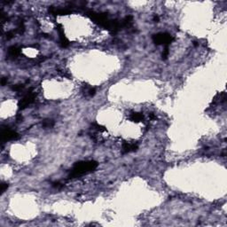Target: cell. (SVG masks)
Instances as JSON below:
<instances>
[{"mask_svg": "<svg viewBox=\"0 0 227 227\" xmlns=\"http://www.w3.org/2000/svg\"><path fill=\"white\" fill-rule=\"evenodd\" d=\"M142 119H143V115H142V114L133 113V114H131V115H130V120H131L132 122H138L142 121Z\"/></svg>", "mask_w": 227, "mask_h": 227, "instance_id": "cell-8", "label": "cell"}, {"mask_svg": "<svg viewBox=\"0 0 227 227\" xmlns=\"http://www.w3.org/2000/svg\"><path fill=\"white\" fill-rule=\"evenodd\" d=\"M8 188V185L6 183H2L1 184V194H4Z\"/></svg>", "mask_w": 227, "mask_h": 227, "instance_id": "cell-10", "label": "cell"}, {"mask_svg": "<svg viewBox=\"0 0 227 227\" xmlns=\"http://www.w3.org/2000/svg\"><path fill=\"white\" fill-rule=\"evenodd\" d=\"M98 167V162L94 161H89V162H76L73 169H71L69 177H76L78 176L87 174L89 172L93 171Z\"/></svg>", "mask_w": 227, "mask_h": 227, "instance_id": "cell-1", "label": "cell"}, {"mask_svg": "<svg viewBox=\"0 0 227 227\" xmlns=\"http://www.w3.org/2000/svg\"><path fill=\"white\" fill-rule=\"evenodd\" d=\"M138 149V146L135 144H129V143H124L122 145V151L123 153H130V152H134Z\"/></svg>", "mask_w": 227, "mask_h": 227, "instance_id": "cell-6", "label": "cell"}, {"mask_svg": "<svg viewBox=\"0 0 227 227\" xmlns=\"http://www.w3.org/2000/svg\"><path fill=\"white\" fill-rule=\"evenodd\" d=\"M154 43H155L156 44H164L166 46L174 40L173 36H170L168 33H158L153 36L152 37Z\"/></svg>", "mask_w": 227, "mask_h": 227, "instance_id": "cell-2", "label": "cell"}, {"mask_svg": "<svg viewBox=\"0 0 227 227\" xmlns=\"http://www.w3.org/2000/svg\"><path fill=\"white\" fill-rule=\"evenodd\" d=\"M6 79L4 77V78H2V85H5L6 84Z\"/></svg>", "mask_w": 227, "mask_h": 227, "instance_id": "cell-13", "label": "cell"}, {"mask_svg": "<svg viewBox=\"0 0 227 227\" xmlns=\"http://www.w3.org/2000/svg\"><path fill=\"white\" fill-rule=\"evenodd\" d=\"M57 30L59 31V35H60V45H61L62 47H64V48L67 47L68 45L69 44V43H68V40L67 39V37H66L65 35H64L62 26H61V25H58Z\"/></svg>", "mask_w": 227, "mask_h": 227, "instance_id": "cell-5", "label": "cell"}, {"mask_svg": "<svg viewBox=\"0 0 227 227\" xmlns=\"http://www.w3.org/2000/svg\"><path fill=\"white\" fill-rule=\"evenodd\" d=\"M154 21L158 22V21H159V17H158V16H156V15H154Z\"/></svg>", "mask_w": 227, "mask_h": 227, "instance_id": "cell-12", "label": "cell"}, {"mask_svg": "<svg viewBox=\"0 0 227 227\" xmlns=\"http://www.w3.org/2000/svg\"><path fill=\"white\" fill-rule=\"evenodd\" d=\"M23 87H24L23 84H19V85L14 86V87H13V90H21Z\"/></svg>", "mask_w": 227, "mask_h": 227, "instance_id": "cell-11", "label": "cell"}, {"mask_svg": "<svg viewBox=\"0 0 227 227\" xmlns=\"http://www.w3.org/2000/svg\"><path fill=\"white\" fill-rule=\"evenodd\" d=\"M19 139V135L15 131L10 129L2 130V142H7L10 140H15Z\"/></svg>", "mask_w": 227, "mask_h": 227, "instance_id": "cell-3", "label": "cell"}, {"mask_svg": "<svg viewBox=\"0 0 227 227\" xmlns=\"http://www.w3.org/2000/svg\"><path fill=\"white\" fill-rule=\"evenodd\" d=\"M35 98H36V94L34 93H32L30 90V92L26 96H24V98L19 102V105H18L19 109H24L25 107H27L29 104H31L34 101Z\"/></svg>", "mask_w": 227, "mask_h": 227, "instance_id": "cell-4", "label": "cell"}, {"mask_svg": "<svg viewBox=\"0 0 227 227\" xmlns=\"http://www.w3.org/2000/svg\"><path fill=\"white\" fill-rule=\"evenodd\" d=\"M53 125V122L51 120H45L43 122V126H44V127H51Z\"/></svg>", "mask_w": 227, "mask_h": 227, "instance_id": "cell-9", "label": "cell"}, {"mask_svg": "<svg viewBox=\"0 0 227 227\" xmlns=\"http://www.w3.org/2000/svg\"><path fill=\"white\" fill-rule=\"evenodd\" d=\"M21 53V49L17 46H11L8 48V54L12 57H16L17 55H19Z\"/></svg>", "mask_w": 227, "mask_h": 227, "instance_id": "cell-7", "label": "cell"}]
</instances>
